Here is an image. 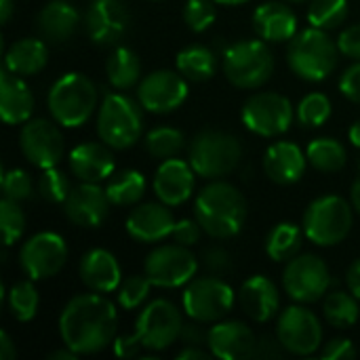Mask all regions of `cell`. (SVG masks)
Wrapping results in <instances>:
<instances>
[{
  "label": "cell",
  "instance_id": "obj_1",
  "mask_svg": "<svg viewBox=\"0 0 360 360\" xmlns=\"http://www.w3.org/2000/svg\"><path fill=\"white\" fill-rule=\"evenodd\" d=\"M118 331V310L103 293L72 297L59 314V338L78 356L99 354L110 348Z\"/></svg>",
  "mask_w": 360,
  "mask_h": 360
},
{
  "label": "cell",
  "instance_id": "obj_2",
  "mask_svg": "<svg viewBox=\"0 0 360 360\" xmlns=\"http://www.w3.org/2000/svg\"><path fill=\"white\" fill-rule=\"evenodd\" d=\"M247 198L236 186L224 179H213L207 184L194 202V217L202 226L205 234L215 240H226L240 234L247 224Z\"/></svg>",
  "mask_w": 360,
  "mask_h": 360
},
{
  "label": "cell",
  "instance_id": "obj_3",
  "mask_svg": "<svg viewBox=\"0 0 360 360\" xmlns=\"http://www.w3.org/2000/svg\"><path fill=\"white\" fill-rule=\"evenodd\" d=\"M46 108L59 127L78 129L99 108L97 86L80 72L61 74L46 93Z\"/></svg>",
  "mask_w": 360,
  "mask_h": 360
},
{
  "label": "cell",
  "instance_id": "obj_4",
  "mask_svg": "<svg viewBox=\"0 0 360 360\" xmlns=\"http://www.w3.org/2000/svg\"><path fill=\"white\" fill-rule=\"evenodd\" d=\"M340 55L338 40H333L327 30L310 25L289 40L287 63L297 78L321 82L335 72Z\"/></svg>",
  "mask_w": 360,
  "mask_h": 360
},
{
  "label": "cell",
  "instance_id": "obj_5",
  "mask_svg": "<svg viewBox=\"0 0 360 360\" xmlns=\"http://www.w3.org/2000/svg\"><path fill=\"white\" fill-rule=\"evenodd\" d=\"M243 158V143L236 135L219 129H202L188 146V160L198 177L224 179L232 175Z\"/></svg>",
  "mask_w": 360,
  "mask_h": 360
},
{
  "label": "cell",
  "instance_id": "obj_6",
  "mask_svg": "<svg viewBox=\"0 0 360 360\" xmlns=\"http://www.w3.org/2000/svg\"><path fill=\"white\" fill-rule=\"evenodd\" d=\"M141 103L124 93H105L97 110V135L112 150H129L141 139Z\"/></svg>",
  "mask_w": 360,
  "mask_h": 360
},
{
  "label": "cell",
  "instance_id": "obj_7",
  "mask_svg": "<svg viewBox=\"0 0 360 360\" xmlns=\"http://www.w3.org/2000/svg\"><path fill=\"white\" fill-rule=\"evenodd\" d=\"M268 44L259 36L230 44L221 59L224 76L238 89L253 91L264 86L274 72V55Z\"/></svg>",
  "mask_w": 360,
  "mask_h": 360
},
{
  "label": "cell",
  "instance_id": "obj_8",
  "mask_svg": "<svg viewBox=\"0 0 360 360\" xmlns=\"http://www.w3.org/2000/svg\"><path fill=\"white\" fill-rule=\"evenodd\" d=\"M354 224V207L338 194L314 198L304 213L306 238L316 247H335L344 243Z\"/></svg>",
  "mask_w": 360,
  "mask_h": 360
},
{
  "label": "cell",
  "instance_id": "obj_9",
  "mask_svg": "<svg viewBox=\"0 0 360 360\" xmlns=\"http://www.w3.org/2000/svg\"><path fill=\"white\" fill-rule=\"evenodd\" d=\"M234 302V289L217 274L192 278L181 293V310L190 321H198L202 325L224 321L232 312Z\"/></svg>",
  "mask_w": 360,
  "mask_h": 360
},
{
  "label": "cell",
  "instance_id": "obj_10",
  "mask_svg": "<svg viewBox=\"0 0 360 360\" xmlns=\"http://www.w3.org/2000/svg\"><path fill=\"white\" fill-rule=\"evenodd\" d=\"M184 310H179L169 300H152L148 302L137 321H135V333L143 344V350L148 352H162L179 342L181 329H184Z\"/></svg>",
  "mask_w": 360,
  "mask_h": 360
},
{
  "label": "cell",
  "instance_id": "obj_11",
  "mask_svg": "<svg viewBox=\"0 0 360 360\" xmlns=\"http://www.w3.org/2000/svg\"><path fill=\"white\" fill-rule=\"evenodd\" d=\"M295 118V108L289 97L274 91L253 93L240 110V120L247 131L259 137L285 135Z\"/></svg>",
  "mask_w": 360,
  "mask_h": 360
},
{
  "label": "cell",
  "instance_id": "obj_12",
  "mask_svg": "<svg viewBox=\"0 0 360 360\" xmlns=\"http://www.w3.org/2000/svg\"><path fill=\"white\" fill-rule=\"evenodd\" d=\"M333 285L329 266L312 253H300L283 270V287L295 304H316L325 300Z\"/></svg>",
  "mask_w": 360,
  "mask_h": 360
},
{
  "label": "cell",
  "instance_id": "obj_13",
  "mask_svg": "<svg viewBox=\"0 0 360 360\" xmlns=\"http://www.w3.org/2000/svg\"><path fill=\"white\" fill-rule=\"evenodd\" d=\"M198 259L186 245H158L154 247L146 262L143 274L158 289H181L192 278H196Z\"/></svg>",
  "mask_w": 360,
  "mask_h": 360
},
{
  "label": "cell",
  "instance_id": "obj_14",
  "mask_svg": "<svg viewBox=\"0 0 360 360\" xmlns=\"http://www.w3.org/2000/svg\"><path fill=\"white\" fill-rule=\"evenodd\" d=\"M276 338L285 352L293 356H312L321 350L323 327L321 319L306 308V304L289 306L281 310L276 321Z\"/></svg>",
  "mask_w": 360,
  "mask_h": 360
},
{
  "label": "cell",
  "instance_id": "obj_15",
  "mask_svg": "<svg viewBox=\"0 0 360 360\" xmlns=\"http://www.w3.org/2000/svg\"><path fill=\"white\" fill-rule=\"evenodd\" d=\"M68 262V245L57 232H38L19 249V266L27 278L46 281L57 276Z\"/></svg>",
  "mask_w": 360,
  "mask_h": 360
},
{
  "label": "cell",
  "instance_id": "obj_16",
  "mask_svg": "<svg viewBox=\"0 0 360 360\" xmlns=\"http://www.w3.org/2000/svg\"><path fill=\"white\" fill-rule=\"evenodd\" d=\"M19 148L30 165L44 171L57 167L65 156V139L51 118H30L19 131Z\"/></svg>",
  "mask_w": 360,
  "mask_h": 360
},
{
  "label": "cell",
  "instance_id": "obj_17",
  "mask_svg": "<svg viewBox=\"0 0 360 360\" xmlns=\"http://www.w3.org/2000/svg\"><path fill=\"white\" fill-rule=\"evenodd\" d=\"M188 80L173 70H156L137 84V101L150 114H171L188 99Z\"/></svg>",
  "mask_w": 360,
  "mask_h": 360
},
{
  "label": "cell",
  "instance_id": "obj_18",
  "mask_svg": "<svg viewBox=\"0 0 360 360\" xmlns=\"http://www.w3.org/2000/svg\"><path fill=\"white\" fill-rule=\"evenodd\" d=\"M131 13L122 0H93L84 13V30L93 44L116 46L129 32Z\"/></svg>",
  "mask_w": 360,
  "mask_h": 360
},
{
  "label": "cell",
  "instance_id": "obj_19",
  "mask_svg": "<svg viewBox=\"0 0 360 360\" xmlns=\"http://www.w3.org/2000/svg\"><path fill=\"white\" fill-rule=\"evenodd\" d=\"M175 224L177 219L171 213V207L158 200L135 205V209L127 215L124 228L133 240L141 245H156L173 236Z\"/></svg>",
  "mask_w": 360,
  "mask_h": 360
},
{
  "label": "cell",
  "instance_id": "obj_20",
  "mask_svg": "<svg viewBox=\"0 0 360 360\" xmlns=\"http://www.w3.org/2000/svg\"><path fill=\"white\" fill-rule=\"evenodd\" d=\"M257 335L243 321H219L209 327L207 348L215 359L243 360L255 356Z\"/></svg>",
  "mask_w": 360,
  "mask_h": 360
},
{
  "label": "cell",
  "instance_id": "obj_21",
  "mask_svg": "<svg viewBox=\"0 0 360 360\" xmlns=\"http://www.w3.org/2000/svg\"><path fill=\"white\" fill-rule=\"evenodd\" d=\"M110 207L112 202L105 194V188L99 184L80 181L65 198L63 213L78 228H97L105 221Z\"/></svg>",
  "mask_w": 360,
  "mask_h": 360
},
{
  "label": "cell",
  "instance_id": "obj_22",
  "mask_svg": "<svg viewBox=\"0 0 360 360\" xmlns=\"http://www.w3.org/2000/svg\"><path fill=\"white\" fill-rule=\"evenodd\" d=\"M196 171L192 169L190 160H181V158H167L160 160L156 173H154V194L160 202L169 205V207H179L184 205L194 188H196Z\"/></svg>",
  "mask_w": 360,
  "mask_h": 360
},
{
  "label": "cell",
  "instance_id": "obj_23",
  "mask_svg": "<svg viewBox=\"0 0 360 360\" xmlns=\"http://www.w3.org/2000/svg\"><path fill=\"white\" fill-rule=\"evenodd\" d=\"M68 167L70 173L80 181L99 184L114 175L116 160L114 152L103 141H84L70 150L68 154Z\"/></svg>",
  "mask_w": 360,
  "mask_h": 360
},
{
  "label": "cell",
  "instance_id": "obj_24",
  "mask_svg": "<svg viewBox=\"0 0 360 360\" xmlns=\"http://www.w3.org/2000/svg\"><path fill=\"white\" fill-rule=\"evenodd\" d=\"M238 306L253 323H270L281 314L278 287L268 276L255 274L240 285Z\"/></svg>",
  "mask_w": 360,
  "mask_h": 360
},
{
  "label": "cell",
  "instance_id": "obj_25",
  "mask_svg": "<svg viewBox=\"0 0 360 360\" xmlns=\"http://www.w3.org/2000/svg\"><path fill=\"white\" fill-rule=\"evenodd\" d=\"M78 276L89 291L114 293L122 283V270L116 255L108 249H91L82 255Z\"/></svg>",
  "mask_w": 360,
  "mask_h": 360
},
{
  "label": "cell",
  "instance_id": "obj_26",
  "mask_svg": "<svg viewBox=\"0 0 360 360\" xmlns=\"http://www.w3.org/2000/svg\"><path fill=\"white\" fill-rule=\"evenodd\" d=\"M308 167L306 152L293 141H276L264 154V171L278 186L297 184Z\"/></svg>",
  "mask_w": 360,
  "mask_h": 360
},
{
  "label": "cell",
  "instance_id": "obj_27",
  "mask_svg": "<svg viewBox=\"0 0 360 360\" xmlns=\"http://www.w3.org/2000/svg\"><path fill=\"white\" fill-rule=\"evenodd\" d=\"M253 30L266 42H287L297 34V15L287 2L270 0L255 8Z\"/></svg>",
  "mask_w": 360,
  "mask_h": 360
},
{
  "label": "cell",
  "instance_id": "obj_28",
  "mask_svg": "<svg viewBox=\"0 0 360 360\" xmlns=\"http://www.w3.org/2000/svg\"><path fill=\"white\" fill-rule=\"evenodd\" d=\"M34 114V95L23 80L8 72L6 68L0 74V116L4 124H23Z\"/></svg>",
  "mask_w": 360,
  "mask_h": 360
},
{
  "label": "cell",
  "instance_id": "obj_29",
  "mask_svg": "<svg viewBox=\"0 0 360 360\" xmlns=\"http://www.w3.org/2000/svg\"><path fill=\"white\" fill-rule=\"evenodd\" d=\"M80 25V13L68 0H51L38 13V30L46 42L70 40Z\"/></svg>",
  "mask_w": 360,
  "mask_h": 360
},
{
  "label": "cell",
  "instance_id": "obj_30",
  "mask_svg": "<svg viewBox=\"0 0 360 360\" xmlns=\"http://www.w3.org/2000/svg\"><path fill=\"white\" fill-rule=\"evenodd\" d=\"M49 63V46L40 38L15 40L4 53V68L17 76H36Z\"/></svg>",
  "mask_w": 360,
  "mask_h": 360
},
{
  "label": "cell",
  "instance_id": "obj_31",
  "mask_svg": "<svg viewBox=\"0 0 360 360\" xmlns=\"http://www.w3.org/2000/svg\"><path fill=\"white\" fill-rule=\"evenodd\" d=\"M105 76L108 82L116 91H129L141 80V61L137 53L129 46H114L105 61Z\"/></svg>",
  "mask_w": 360,
  "mask_h": 360
},
{
  "label": "cell",
  "instance_id": "obj_32",
  "mask_svg": "<svg viewBox=\"0 0 360 360\" xmlns=\"http://www.w3.org/2000/svg\"><path fill=\"white\" fill-rule=\"evenodd\" d=\"M175 68L190 82H207L217 72V55L209 46L192 44L177 53Z\"/></svg>",
  "mask_w": 360,
  "mask_h": 360
},
{
  "label": "cell",
  "instance_id": "obj_33",
  "mask_svg": "<svg viewBox=\"0 0 360 360\" xmlns=\"http://www.w3.org/2000/svg\"><path fill=\"white\" fill-rule=\"evenodd\" d=\"M304 238H306V232L302 226L291 224V221H281L270 230L266 238V253L272 262L287 264L289 259L300 255Z\"/></svg>",
  "mask_w": 360,
  "mask_h": 360
},
{
  "label": "cell",
  "instance_id": "obj_34",
  "mask_svg": "<svg viewBox=\"0 0 360 360\" xmlns=\"http://www.w3.org/2000/svg\"><path fill=\"white\" fill-rule=\"evenodd\" d=\"M148 190V179L141 171L124 169L108 179L105 194L112 207H135Z\"/></svg>",
  "mask_w": 360,
  "mask_h": 360
},
{
  "label": "cell",
  "instance_id": "obj_35",
  "mask_svg": "<svg viewBox=\"0 0 360 360\" xmlns=\"http://www.w3.org/2000/svg\"><path fill=\"white\" fill-rule=\"evenodd\" d=\"M323 316L335 329H350L359 323V300L350 291H329L323 300Z\"/></svg>",
  "mask_w": 360,
  "mask_h": 360
},
{
  "label": "cell",
  "instance_id": "obj_36",
  "mask_svg": "<svg viewBox=\"0 0 360 360\" xmlns=\"http://www.w3.org/2000/svg\"><path fill=\"white\" fill-rule=\"evenodd\" d=\"M308 162L321 173H338L348 162L346 148L333 137H319L312 139L306 148Z\"/></svg>",
  "mask_w": 360,
  "mask_h": 360
},
{
  "label": "cell",
  "instance_id": "obj_37",
  "mask_svg": "<svg viewBox=\"0 0 360 360\" xmlns=\"http://www.w3.org/2000/svg\"><path fill=\"white\" fill-rule=\"evenodd\" d=\"M38 306H40V295L32 278L15 283L6 293V308L17 323L34 321L38 314Z\"/></svg>",
  "mask_w": 360,
  "mask_h": 360
},
{
  "label": "cell",
  "instance_id": "obj_38",
  "mask_svg": "<svg viewBox=\"0 0 360 360\" xmlns=\"http://www.w3.org/2000/svg\"><path fill=\"white\" fill-rule=\"evenodd\" d=\"M143 146L148 154H152L158 160L175 158L186 148V137L175 127H156L143 137Z\"/></svg>",
  "mask_w": 360,
  "mask_h": 360
},
{
  "label": "cell",
  "instance_id": "obj_39",
  "mask_svg": "<svg viewBox=\"0 0 360 360\" xmlns=\"http://www.w3.org/2000/svg\"><path fill=\"white\" fill-rule=\"evenodd\" d=\"M348 0H310L308 23L321 30H335L348 19Z\"/></svg>",
  "mask_w": 360,
  "mask_h": 360
},
{
  "label": "cell",
  "instance_id": "obj_40",
  "mask_svg": "<svg viewBox=\"0 0 360 360\" xmlns=\"http://www.w3.org/2000/svg\"><path fill=\"white\" fill-rule=\"evenodd\" d=\"M333 114L331 99L325 93H308L295 108V118L302 127L316 129L323 127Z\"/></svg>",
  "mask_w": 360,
  "mask_h": 360
},
{
  "label": "cell",
  "instance_id": "obj_41",
  "mask_svg": "<svg viewBox=\"0 0 360 360\" xmlns=\"http://www.w3.org/2000/svg\"><path fill=\"white\" fill-rule=\"evenodd\" d=\"M36 190L42 200H46L51 205H63L72 192V184H70V177L65 171H61L59 167H51L40 173Z\"/></svg>",
  "mask_w": 360,
  "mask_h": 360
},
{
  "label": "cell",
  "instance_id": "obj_42",
  "mask_svg": "<svg viewBox=\"0 0 360 360\" xmlns=\"http://www.w3.org/2000/svg\"><path fill=\"white\" fill-rule=\"evenodd\" d=\"M152 287L154 285L146 274H133L122 278L118 287V306L122 310H139L141 306L148 304Z\"/></svg>",
  "mask_w": 360,
  "mask_h": 360
},
{
  "label": "cell",
  "instance_id": "obj_43",
  "mask_svg": "<svg viewBox=\"0 0 360 360\" xmlns=\"http://www.w3.org/2000/svg\"><path fill=\"white\" fill-rule=\"evenodd\" d=\"M0 230H2L4 249L13 247L25 232V215L19 202L6 196L0 200Z\"/></svg>",
  "mask_w": 360,
  "mask_h": 360
},
{
  "label": "cell",
  "instance_id": "obj_44",
  "mask_svg": "<svg viewBox=\"0 0 360 360\" xmlns=\"http://www.w3.org/2000/svg\"><path fill=\"white\" fill-rule=\"evenodd\" d=\"M217 19V2L215 0H186L184 4V21L186 25L202 34L207 32Z\"/></svg>",
  "mask_w": 360,
  "mask_h": 360
},
{
  "label": "cell",
  "instance_id": "obj_45",
  "mask_svg": "<svg viewBox=\"0 0 360 360\" xmlns=\"http://www.w3.org/2000/svg\"><path fill=\"white\" fill-rule=\"evenodd\" d=\"M2 194L11 200H30L34 196V181L23 169H4L2 171Z\"/></svg>",
  "mask_w": 360,
  "mask_h": 360
},
{
  "label": "cell",
  "instance_id": "obj_46",
  "mask_svg": "<svg viewBox=\"0 0 360 360\" xmlns=\"http://www.w3.org/2000/svg\"><path fill=\"white\" fill-rule=\"evenodd\" d=\"M202 266H205L211 274L221 276V274H226L228 270H232V255H230L224 247L213 245V247L205 249V253H202Z\"/></svg>",
  "mask_w": 360,
  "mask_h": 360
},
{
  "label": "cell",
  "instance_id": "obj_47",
  "mask_svg": "<svg viewBox=\"0 0 360 360\" xmlns=\"http://www.w3.org/2000/svg\"><path fill=\"white\" fill-rule=\"evenodd\" d=\"M202 232H205V230H202V226L198 224L196 217H194V219L186 217V219H179V221L175 224L173 240L179 243V245H186V247H194V245H198Z\"/></svg>",
  "mask_w": 360,
  "mask_h": 360
},
{
  "label": "cell",
  "instance_id": "obj_48",
  "mask_svg": "<svg viewBox=\"0 0 360 360\" xmlns=\"http://www.w3.org/2000/svg\"><path fill=\"white\" fill-rule=\"evenodd\" d=\"M338 46L344 57H350L354 61L360 59V23L348 25L338 36Z\"/></svg>",
  "mask_w": 360,
  "mask_h": 360
},
{
  "label": "cell",
  "instance_id": "obj_49",
  "mask_svg": "<svg viewBox=\"0 0 360 360\" xmlns=\"http://www.w3.org/2000/svg\"><path fill=\"white\" fill-rule=\"evenodd\" d=\"M340 91L342 95L352 101V103H360V59L354 61L340 78Z\"/></svg>",
  "mask_w": 360,
  "mask_h": 360
},
{
  "label": "cell",
  "instance_id": "obj_50",
  "mask_svg": "<svg viewBox=\"0 0 360 360\" xmlns=\"http://www.w3.org/2000/svg\"><path fill=\"white\" fill-rule=\"evenodd\" d=\"M321 359L323 360H350L356 359V348L350 340L346 338H338L331 340L329 344H325V348L321 350Z\"/></svg>",
  "mask_w": 360,
  "mask_h": 360
},
{
  "label": "cell",
  "instance_id": "obj_51",
  "mask_svg": "<svg viewBox=\"0 0 360 360\" xmlns=\"http://www.w3.org/2000/svg\"><path fill=\"white\" fill-rule=\"evenodd\" d=\"M112 350L118 359H135L141 354L143 350V344L141 340L137 338V333L133 331L131 335H118L112 344Z\"/></svg>",
  "mask_w": 360,
  "mask_h": 360
},
{
  "label": "cell",
  "instance_id": "obj_52",
  "mask_svg": "<svg viewBox=\"0 0 360 360\" xmlns=\"http://www.w3.org/2000/svg\"><path fill=\"white\" fill-rule=\"evenodd\" d=\"M207 338H209V329H205L202 323L192 321L184 325L179 342L184 346H207Z\"/></svg>",
  "mask_w": 360,
  "mask_h": 360
},
{
  "label": "cell",
  "instance_id": "obj_53",
  "mask_svg": "<svg viewBox=\"0 0 360 360\" xmlns=\"http://www.w3.org/2000/svg\"><path fill=\"white\" fill-rule=\"evenodd\" d=\"M285 352V348H283V344L278 342V338L276 340H270V338H264V340H259V344H257V350H255V356H262V359H278L281 354Z\"/></svg>",
  "mask_w": 360,
  "mask_h": 360
},
{
  "label": "cell",
  "instance_id": "obj_54",
  "mask_svg": "<svg viewBox=\"0 0 360 360\" xmlns=\"http://www.w3.org/2000/svg\"><path fill=\"white\" fill-rule=\"evenodd\" d=\"M346 285H348V291L360 302V259H356L348 268V272H346Z\"/></svg>",
  "mask_w": 360,
  "mask_h": 360
},
{
  "label": "cell",
  "instance_id": "obj_55",
  "mask_svg": "<svg viewBox=\"0 0 360 360\" xmlns=\"http://www.w3.org/2000/svg\"><path fill=\"white\" fill-rule=\"evenodd\" d=\"M213 354H211V350L207 348H202V346H184V350L177 354V359L179 360H190V359H211Z\"/></svg>",
  "mask_w": 360,
  "mask_h": 360
},
{
  "label": "cell",
  "instance_id": "obj_56",
  "mask_svg": "<svg viewBox=\"0 0 360 360\" xmlns=\"http://www.w3.org/2000/svg\"><path fill=\"white\" fill-rule=\"evenodd\" d=\"M17 359V348L11 340V335L6 331L0 333V360H13Z\"/></svg>",
  "mask_w": 360,
  "mask_h": 360
},
{
  "label": "cell",
  "instance_id": "obj_57",
  "mask_svg": "<svg viewBox=\"0 0 360 360\" xmlns=\"http://www.w3.org/2000/svg\"><path fill=\"white\" fill-rule=\"evenodd\" d=\"M13 13H15V2L13 0H0V21H2V25H6L11 21Z\"/></svg>",
  "mask_w": 360,
  "mask_h": 360
},
{
  "label": "cell",
  "instance_id": "obj_58",
  "mask_svg": "<svg viewBox=\"0 0 360 360\" xmlns=\"http://www.w3.org/2000/svg\"><path fill=\"white\" fill-rule=\"evenodd\" d=\"M49 360H76L78 359V354L74 352V350H70L68 346H63V348H59V350H53L49 356Z\"/></svg>",
  "mask_w": 360,
  "mask_h": 360
},
{
  "label": "cell",
  "instance_id": "obj_59",
  "mask_svg": "<svg viewBox=\"0 0 360 360\" xmlns=\"http://www.w3.org/2000/svg\"><path fill=\"white\" fill-rule=\"evenodd\" d=\"M350 202L354 207V211L360 215V173L356 177V181L352 184V190H350Z\"/></svg>",
  "mask_w": 360,
  "mask_h": 360
},
{
  "label": "cell",
  "instance_id": "obj_60",
  "mask_svg": "<svg viewBox=\"0 0 360 360\" xmlns=\"http://www.w3.org/2000/svg\"><path fill=\"white\" fill-rule=\"evenodd\" d=\"M348 139H350V143H352L354 148H359L360 150V120H356V122L348 129Z\"/></svg>",
  "mask_w": 360,
  "mask_h": 360
},
{
  "label": "cell",
  "instance_id": "obj_61",
  "mask_svg": "<svg viewBox=\"0 0 360 360\" xmlns=\"http://www.w3.org/2000/svg\"><path fill=\"white\" fill-rule=\"evenodd\" d=\"M215 2L221 6H240V4H247L249 0H215Z\"/></svg>",
  "mask_w": 360,
  "mask_h": 360
},
{
  "label": "cell",
  "instance_id": "obj_62",
  "mask_svg": "<svg viewBox=\"0 0 360 360\" xmlns=\"http://www.w3.org/2000/svg\"><path fill=\"white\" fill-rule=\"evenodd\" d=\"M287 2H293V4H302V2H306V0H287Z\"/></svg>",
  "mask_w": 360,
  "mask_h": 360
}]
</instances>
